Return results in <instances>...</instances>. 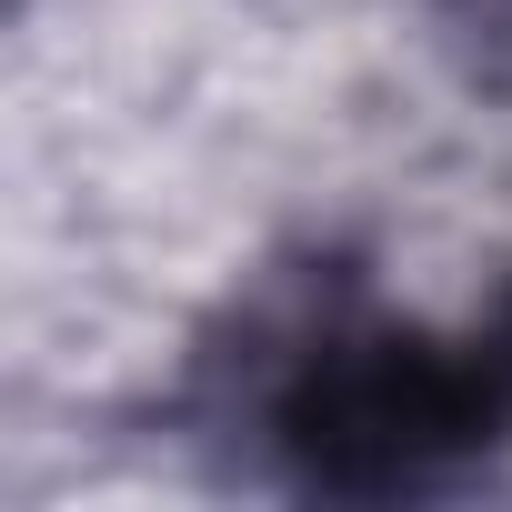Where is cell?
<instances>
[{
	"label": "cell",
	"mask_w": 512,
	"mask_h": 512,
	"mask_svg": "<svg viewBox=\"0 0 512 512\" xmlns=\"http://www.w3.org/2000/svg\"><path fill=\"white\" fill-rule=\"evenodd\" d=\"M262 432L282 472L322 502H422L462 482L482 452H502L512 412L472 332L442 342V332L342 322L292 342V362L272 372Z\"/></svg>",
	"instance_id": "obj_1"
},
{
	"label": "cell",
	"mask_w": 512,
	"mask_h": 512,
	"mask_svg": "<svg viewBox=\"0 0 512 512\" xmlns=\"http://www.w3.org/2000/svg\"><path fill=\"white\" fill-rule=\"evenodd\" d=\"M472 342H482V362H492V392H502V412H512V282L492 292V312L472 322Z\"/></svg>",
	"instance_id": "obj_2"
}]
</instances>
